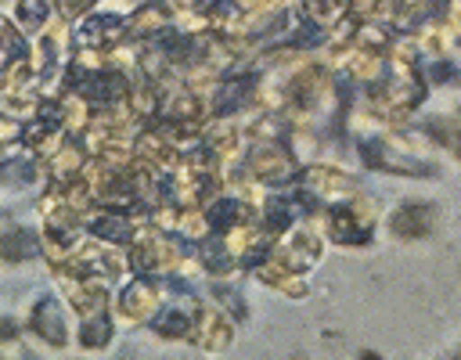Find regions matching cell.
Returning <instances> with one entry per match:
<instances>
[{"label":"cell","instance_id":"7a4b0ae2","mask_svg":"<svg viewBox=\"0 0 461 360\" xmlns=\"http://www.w3.org/2000/svg\"><path fill=\"white\" fill-rule=\"evenodd\" d=\"M324 227L339 245H367L371 230H375V205L367 198L353 194L349 202H339L328 209Z\"/></svg>","mask_w":461,"mask_h":360},{"label":"cell","instance_id":"30bf717a","mask_svg":"<svg viewBox=\"0 0 461 360\" xmlns=\"http://www.w3.org/2000/svg\"><path fill=\"white\" fill-rule=\"evenodd\" d=\"M61 288L68 302L76 306L79 317L108 310V277H90V274H61Z\"/></svg>","mask_w":461,"mask_h":360},{"label":"cell","instance_id":"4316f807","mask_svg":"<svg viewBox=\"0 0 461 360\" xmlns=\"http://www.w3.org/2000/svg\"><path fill=\"white\" fill-rule=\"evenodd\" d=\"M54 7H58V18H61V22H68V18H79V14H90V7H94V0H58Z\"/></svg>","mask_w":461,"mask_h":360},{"label":"cell","instance_id":"3957f363","mask_svg":"<svg viewBox=\"0 0 461 360\" xmlns=\"http://www.w3.org/2000/svg\"><path fill=\"white\" fill-rule=\"evenodd\" d=\"M245 173H249L256 184H267V187H281V184H292V180L299 176L292 151L281 148L277 140H267V144L249 148V155H245Z\"/></svg>","mask_w":461,"mask_h":360},{"label":"cell","instance_id":"83f0119b","mask_svg":"<svg viewBox=\"0 0 461 360\" xmlns=\"http://www.w3.org/2000/svg\"><path fill=\"white\" fill-rule=\"evenodd\" d=\"M18 338V324L11 317H0V342H14Z\"/></svg>","mask_w":461,"mask_h":360},{"label":"cell","instance_id":"5b68a950","mask_svg":"<svg viewBox=\"0 0 461 360\" xmlns=\"http://www.w3.org/2000/svg\"><path fill=\"white\" fill-rule=\"evenodd\" d=\"M137 220H144V216L126 212V209H104V205H97V209L83 220V227H86L90 238H97V241H104V245H130V241L137 238V230H140Z\"/></svg>","mask_w":461,"mask_h":360},{"label":"cell","instance_id":"d6986e66","mask_svg":"<svg viewBox=\"0 0 461 360\" xmlns=\"http://www.w3.org/2000/svg\"><path fill=\"white\" fill-rule=\"evenodd\" d=\"M194 317H198V302H191V306H169V310L155 313V324L151 328L162 338H191Z\"/></svg>","mask_w":461,"mask_h":360},{"label":"cell","instance_id":"ac0fdd59","mask_svg":"<svg viewBox=\"0 0 461 360\" xmlns=\"http://www.w3.org/2000/svg\"><path fill=\"white\" fill-rule=\"evenodd\" d=\"M198 266L209 270V274H230L238 266V259H234V252H230L223 234H205L198 241Z\"/></svg>","mask_w":461,"mask_h":360},{"label":"cell","instance_id":"484cf974","mask_svg":"<svg viewBox=\"0 0 461 360\" xmlns=\"http://www.w3.org/2000/svg\"><path fill=\"white\" fill-rule=\"evenodd\" d=\"M18 140H25V130H22V122H18V119H11V115H0V151L14 148Z\"/></svg>","mask_w":461,"mask_h":360},{"label":"cell","instance_id":"6da1fadb","mask_svg":"<svg viewBox=\"0 0 461 360\" xmlns=\"http://www.w3.org/2000/svg\"><path fill=\"white\" fill-rule=\"evenodd\" d=\"M126 263L137 274H176L184 266V245L169 238L162 227H140L137 238L130 241Z\"/></svg>","mask_w":461,"mask_h":360},{"label":"cell","instance_id":"7402d4cb","mask_svg":"<svg viewBox=\"0 0 461 360\" xmlns=\"http://www.w3.org/2000/svg\"><path fill=\"white\" fill-rule=\"evenodd\" d=\"M36 173H40V158H32V155L4 158V162H0V187H22V184H32Z\"/></svg>","mask_w":461,"mask_h":360},{"label":"cell","instance_id":"44dd1931","mask_svg":"<svg viewBox=\"0 0 461 360\" xmlns=\"http://www.w3.org/2000/svg\"><path fill=\"white\" fill-rule=\"evenodd\" d=\"M108 342H112V317H108V310L83 317V324H79V346L83 349H104Z\"/></svg>","mask_w":461,"mask_h":360},{"label":"cell","instance_id":"cb8c5ba5","mask_svg":"<svg viewBox=\"0 0 461 360\" xmlns=\"http://www.w3.org/2000/svg\"><path fill=\"white\" fill-rule=\"evenodd\" d=\"M14 7H18L22 29H25V32H36L43 22H50V7H54V4H47V0H18Z\"/></svg>","mask_w":461,"mask_h":360},{"label":"cell","instance_id":"603a6c76","mask_svg":"<svg viewBox=\"0 0 461 360\" xmlns=\"http://www.w3.org/2000/svg\"><path fill=\"white\" fill-rule=\"evenodd\" d=\"M25 54H32L29 40H25V36H22L7 18H0V72H4L11 61L25 58Z\"/></svg>","mask_w":461,"mask_h":360},{"label":"cell","instance_id":"9a60e30c","mask_svg":"<svg viewBox=\"0 0 461 360\" xmlns=\"http://www.w3.org/2000/svg\"><path fill=\"white\" fill-rule=\"evenodd\" d=\"M86 238H79V227H72V223H50V220H43V234H40V245H43V252H47V259H50V266H61V263H68L76 252H79V245H83Z\"/></svg>","mask_w":461,"mask_h":360},{"label":"cell","instance_id":"5bb4252c","mask_svg":"<svg viewBox=\"0 0 461 360\" xmlns=\"http://www.w3.org/2000/svg\"><path fill=\"white\" fill-rule=\"evenodd\" d=\"M29 331H36L47 346H65L68 342V328H65V317H61V302L54 295H40L29 310Z\"/></svg>","mask_w":461,"mask_h":360},{"label":"cell","instance_id":"8fae6325","mask_svg":"<svg viewBox=\"0 0 461 360\" xmlns=\"http://www.w3.org/2000/svg\"><path fill=\"white\" fill-rule=\"evenodd\" d=\"M76 40H79V47H86V50L112 54V50L122 47V40H126V22H122L119 14H86Z\"/></svg>","mask_w":461,"mask_h":360},{"label":"cell","instance_id":"d4e9b609","mask_svg":"<svg viewBox=\"0 0 461 360\" xmlns=\"http://www.w3.org/2000/svg\"><path fill=\"white\" fill-rule=\"evenodd\" d=\"M429 133L461 158V119H429Z\"/></svg>","mask_w":461,"mask_h":360},{"label":"cell","instance_id":"e0dca14e","mask_svg":"<svg viewBox=\"0 0 461 360\" xmlns=\"http://www.w3.org/2000/svg\"><path fill=\"white\" fill-rule=\"evenodd\" d=\"M40 248L43 245H40V238L29 227H4L0 230V263H7V266L29 263Z\"/></svg>","mask_w":461,"mask_h":360},{"label":"cell","instance_id":"277c9868","mask_svg":"<svg viewBox=\"0 0 461 360\" xmlns=\"http://www.w3.org/2000/svg\"><path fill=\"white\" fill-rule=\"evenodd\" d=\"M40 83H43V79H40V72H36V65H32V54H25V58L11 61V65L0 72V97H4V104H7L11 112H32V115H36V108H40L36 86H40Z\"/></svg>","mask_w":461,"mask_h":360},{"label":"cell","instance_id":"2e32d148","mask_svg":"<svg viewBox=\"0 0 461 360\" xmlns=\"http://www.w3.org/2000/svg\"><path fill=\"white\" fill-rule=\"evenodd\" d=\"M256 277H259L267 288H274V292H281V295H288V299H303V295H306L303 274L292 270V266H285V263L274 259V256H267V259L256 266Z\"/></svg>","mask_w":461,"mask_h":360},{"label":"cell","instance_id":"ffe728a7","mask_svg":"<svg viewBox=\"0 0 461 360\" xmlns=\"http://www.w3.org/2000/svg\"><path fill=\"white\" fill-rule=\"evenodd\" d=\"M303 11V18L306 22H313V25H321V29H328V25H339L346 14H349V4L346 0H310V4H299Z\"/></svg>","mask_w":461,"mask_h":360},{"label":"cell","instance_id":"7c38bea8","mask_svg":"<svg viewBox=\"0 0 461 360\" xmlns=\"http://www.w3.org/2000/svg\"><path fill=\"white\" fill-rule=\"evenodd\" d=\"M270 256H274V259H281L285 266H292V270H299V274H303L306 266H313V263L321 259V238H317L310 227H299V230L285 234L281 241H274Z\"/></svg>","mask_w":461,"mask_h":360},{"label":"cell","instance_id":"52a82bcc","mask_svg":"<svg viewBox=\"0 0 461 360\" xmlns=\"http://www.w3.org/2000/svg\"><path fill=\"white\" fill-rule=\"evenodd\" d=\"M234 338V324L230 317L220 310V306H198V317H194V328H191V346H198L202 353H220L227 349Z\"/></svg>","mask_w":461,"mask_h":360},{"label":"cell","instance_id":"9c48e42d","mask_svg":"<svg viewBox=\"0 0 461 360\" xmlns=\"http://www.w3.org/2000/svg\"><path fill=\"white\" fill-rule=\"evenodd\" d=\"M360 158H364V166H371V169H385V173H411V176L429 173V166H425V162L407 158V151H403V148H396V144H393V140H385V137L364 140V144H360Z\"/></svg>","mask_w":461,"mask_h":360},{"label":"cell","instance_id":"4fadbf2b","mask_svg":"<svg viewBox=\"0 0 461 360\" xmlns=\"http://www.w3.org/2000/svg\"><path fill=\"white\" fill-rule=\"evenodd\" d=\"M432 227H436V212L425 202H407L389 216V234L400 241H421L432 234Z\"/></svg>","mask_w":461,"mask_h":360},{"label":"cell","instance_id":"ba28073f","mask_svg":"<svg viewBox=\"0 0 461 360\" xmlns=\"http://www.w3.org/2000/svg\"><path fill=\"white\" fill-rule=\"evenodd\" d=\"M299 187L310 191L321 205L324 202H342V198L357 194V184L342 169H335V166H310V169H303L299 173Z\"/></svg>","mask_w":461,"mask_h":360},{"label":"cell","instance_id":"8992f818","mask_svg":"<svg viewBox=\"0 0 461 360\" xmlns=\"http://www.w3.org/2000/svg\"><path fill=\"white\" fill-rule=\"evenodd\" d=\"M162 306V284L148 274L133 277L122 292H119V317L122 320H133V324H144V320H155Z\"/></svg>","mask_w":461,"mask_h":360}]
</instances>
